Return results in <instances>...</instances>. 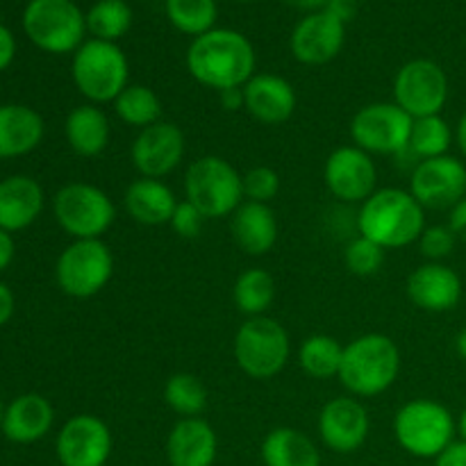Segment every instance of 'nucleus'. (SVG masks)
<instances>
[{
    "label": "nucleus",
    "mask_w": 466,
    "mask_h": 466,
    "mask_svg": "<svg viewBox=\"0 0 466 466\" xmlns=\"http://www.w3.org/2000/svg\"><path fill=\"white\" fill-rule=\"evenodd\" d=\"M187 68L196 82L209 89L244 86L255 76L253 44L241 32L214 27L191 41L187 50Z\"/></svg>",
    "instance_id": "f257e3e1"
},
{
    "label": "nucleus",
    "mask_w": 466,
    "mask_h": 466,
    "mask_svg": "<svg viewBox=\"0 0 466 466\" xmlns=\"http://www.w3.org/2000/svg\"><path fill=\"white\" fill-rule=\"evenodd\" d=\"M360 235L382 248H405L426 230V209L410 191L385 187L362 203L358 214Z\"/></svg>",
    "instance_id": "f03ea898"
},
{
    "label": "nucleus",
    "mask_w": 466,
    "mask_h": 466,
    "mask_svg": "<svg viewBox=\"0 0 466 466\" xmlns=\"http://www.w3.org/2000/svg\"><path fill=\"white\" fill-rule=\"evenodd\" d=\"M400 350L394 339L380 332L355 337L344 346L339 382L358 399L380 396L399 380Z\"/></svg>",
    "instance_id": "7ed1b4c3"
},
{
    "label": "nucleus",
    "mask_w": 466,
    "mask_h": 466,
    "mask_svg": "<svg viewBox=\"0 0 466 466\" xmlns=\"http://www.w3.org/2000/svg\"><path fill=\"white\" fill-rule=\"evenodd\" d=\"M458 435L449 408L431 399L405 403L394 417V437L405 453L419 460H437Z\"/></svg>",
    "instance_id": "20e7f679"
},
{
    "label": "nucleus",
    "mask_w": 466,
    "mask_h": 466,
    "mask_svg": "<svg viewBox=\"0 0 466 466\" xmlns=\"http://www.w3.org/2000/svg\"><path fill=\"white\" fill-rule=\"evenodd\" d=\"M71 76L77 91L91 105H105L114 103L126 89L130 66L126 53L116 44L91 36L73 53Z\"/></svg>",
    "instance_id": "39448f33"
},
{
    "label": "nucleus",
    "mask_w": 466,
    "mask_h": 466,
    "mask_svg": "<svg viewBox=\"0 0 466 466\" xmlns=\"http://www.w3.org/2000/svg\"><path fill=\"white\" fill-rule=\"evenodd\" d=\"M185 194L205 218L232 217L244 203L239 171L217 155H205L187 167Z\"/></svg>",
    "instance_id": "423d86ee"
},
{
    "label": "nucleus",
    "mask_w": 466,
    "mask_h": 466,
    "mask_svg": "<svg viewBox=\"0 0 466 466\" xmlns=\"http://www.w3.org/2000/svg\"><path fill=\"white\" fill-rule=\"evenodd\" d=\"M23 30L44 53H76L86 41V14L73 0H30L23 12Z\"/></svg>",
    "instance_id": "0eeeda50"
},
{
    "label": "nucleus",
    "mask_w": 466,
    "mask_h": 466,
    "mask_svg": "<svg viewBox=\"0 0 466 466\" xmlns=\"http://www.w3.org/2000/svg\"><path fill=\"white\" fill-rule=\"evenodd\" d=\"M232 350L246 376L253 380H268L289 362V332L276 319L253 317L239 326Z\"/></svg>",
    "instance_id": "6e6552de"
},
{
    "label": "nucleus",
    "mask_w": 466,
    "mask_h": 466,
    "mask_svg": "<svg viewBox=\"0 0 466 466\" xmlns=\"http://www.w3.org/2000/svg\"><path fill=\"white\" fill-rule=\"evenodd\" d=\"M55 221L73 239H100L116 221V208L100 187L68 182L53 198Z\"/></svg>",
    "instance_id": "1a4fd4ad"
},
{
    "label": "nucleus",
    "mask_w": 466,
    "mask_h": 466,
    "mask_svg": "<svg viewBox=\"0 0 466 466\" xmlns=\"http://www.w3.org/2000/svg\"><path fill=\"white\" fill-rule=\"evenodd\" d=\"M114 255L103 239H73L55 264L59 289L71 299H91L109 285Z\"/></svg>",
    "instance_id": "9d476101"
},
{
    "label": "nucleus",
    "mask_w": 466,
    "mask_h": 466,
    "mask_svg": "<svg viewBox=\"0 0 466 466\" xmlns=\"http://www.w3.org/2000/svg\"><path fill=\"white\" fill-rule=\"evenodd\" d=\"M412 123L396 103L364 105L350 121V139L369 155H399L408 150Z\"/></svg>",
    "instance_id": "9b49d317"
},
{
    "label": "nucleus",
    "mask_w": 466,
    "mask_h": 466,
    "mask_svg": "<svg viewBox=\"0 0 466 466\" xmlns=\"http://www.w3.org/2000/svg\"><path fill=\"white\" fill-rule=\"evenodd\" d=\"M449 100V77L432 59H412L394 77V103L412 118L441 114Z\"/></svg>",
    "instance_id": "f8f14e48"
},
{
    "label": "nucleus",
    "mask_w": 466,
    "mask_h": 466,
    "mask_svg": "<svg viewBox=\"0 0 466 466\" xmlns=\"http://www.w3.org/2000/svg\"><path fill=\"white\" fill-rule=\"evenodd\" d=\"M410 194L423 209H453L466 198V164L451 155L421 159L410 177Z\"/></svg>",
    "instance_id": "ddd939ff"
},
{
    "label": "nucleus",
    "mask_w": 466,
    "mask_h": 466,
    "mask_svg": "<svg viewBox=\"0 0 466 466\" xmlns=\"http://www.w3.org/2000/svg\"><path fill=\"white\" fill-rule=\"evenodd\" d=\"M112 431L96 414H76L57 432L55 453L62 466H107Z\"/></svg>",
    "instance_id": "4468645a"
},
{
    "label": "nucleus",
    "mask_w": 466,
    "mask_h": 466,
    "mask_svg": "<svg viewBox=\"0 0 466 466\" xmlns=\"http://www.w3.org/2000/svg\"><path fill=\"white\" fill-rule=\"evenodd\" d=\"M185 135L176 123L159 121L135 137L130 157L141 177L162 180L180 167L185 157Z\"/></svg>",
    "instance_id": "2eb2a0df"
},
{
    "label": "nucleus",
    "mask_w": 466,
    "mask_h": 466,
    "mask_svg": "<svg viewBox=\"0 0 466 466\" xmlns=\"http://www.w3.org/2000/svg\"><path fill=\"white\" fill-rule=\"evenodd\" d=\"M326 187L344 203H364L376 191L378 168L369 153L358 146H341L332 150L323 167Z\"/></svg>",
    "instance_id": "dca6fc26"
},
{
    "label": "nucleus",
    "mask_w": 466,
    "mask_h": 466,
    "mask_svg": "<svg viewBox=\"0 0 466 466\" xmlns=\"http://www.w3.org/2000/svg\"><path fill=\"white\" fill-rule=\"evenodd\" d=\"M319 437L335 453H355L367 441L371 421L358 399H332L319 414Z\"/></svg>",
    "instance_id": "f3484780"
},
{
    "label": "nucleus",
    "mask_w": 466,
    "mask_h": 466,
    "mask_svg": "<svg viewBox=\"0 0 466 466\" xmlns=\"http://www.w3.org/2000/svg\"><path fill=\"white\" fill-rule=\"evenodd\" d=\"M346 25L330 12L308 14L291 32V53L300 64L308 66H321L332 62L344 48Z\"/></svg>",
    "instance_id": "a211bd4d"
},
{
    "label": "nucleus",
    "mask_w": 466,
    "mask_h": 466,
    "mask_svg": "<svg viewBox=\"0 0 466 466\" xmlns=\"http://www.w3.org/2000/svg\"><path fill=\"white\" fill-rule=\"evenodd\" d=\"M408 296L423 312H449L462 299V280L446 264L428 262L410 273Z\"/></svg>",
    "instance_id": "6ab92c4d"
},
{
    "label": "nucleus",
    "mask_w": 466,
    "mask_h": 466,
    "mask_svg": "<svg viewBox=\"0 0 466 466\" xmlns=\"http://www.w3.org/2000/svg\"><path fill=\"white\" fill-rule=\"evenodd\" d=\"M246 112L259 123L280 126L296 112V91L285 77L271 73H255L244 85Z\"/></svg>",
    "instance_id": "aec40b11"
},
{
    "label": "nucleus",
    "mask_w": 466,
    "mask_h": 466,
    "mask_svg": "<svg viewBox=\"0 0 466 466\" xmlns=\"http://www.w3.org/2000/svg\"><path fill=\"white\" fill-rule=\"evenodd\" d=\"M218 437L205 419H180L167 437L168 466H214Z\"/></svg>",
    "instance_id": "412c9836"
},
{
    "label": "nucleus",
    "mask_w": 466,
    "mask_h": 466,
    "mask_svg": "<svg viewBox=\"0 0 466 466\" xmlns=\"http://www.w3.org/2000/svg\"><path fill=\"white\" fill-rule=\"evenodd\" d=\"M55 423V408L46 396L21 394L5 408L0 431L14 444H35L44 440Z\"/></svg>",
    "instance_id": "4be33fe9"
},
{
    "label": "nucleus",
    "mask_w": 466,
    "mask_h": 466,
    "mask_svg": "<svg viewBox=\"0 0 466 466\" xmlns=\"http://www.w3.org/2000/svg\"><path fill=\"white\" fill-rule=\"evenodd\" d=\"M46 196L30 176H9L0 180V228L18 232L30 228L44 212Z\"/></svg>",
    "instance_id": "5701e85b"
},
{
    "label": "nucleus",
    "mask_w": 466,
    "mask_h": 466,
    "mask_svg": "<svg viewBox=\"0 0 466 466\" xmlns=\"http://www.w3.org/2000/svg\"><path fill=\"white\" fill-rule=\"evenodd\" d=\"M46 135V123L30 105H0V159L23 157L39 148Z\"/></svg>",
    "instance_id": "b1692460"
},
{
    "label": "nucleus",
    "mask_w": 466,
    "mask_h": 466,
    "mask_svg": "<svg viewBox=\"0 0 466 466\" xmlns=\"http://www.w3.org/2000/svg\"><path fill=\"white\" fill-rule=\"evenodd\" d=\"M232 239L246 255L262 258L276 246L278 221L268 205L244 200L232 214Z\"/></svg>",
    "instance_id": "393cba45"
},
{
    "label": "nucleus",
    "mask_w": 466,
    "mask_h": 466,
    "mask_svg": "<svg viewBox=\"0 0 466 466\" xmlns=\"http://www.w3.org/2000/svg\"><path fill=\"white\" fill-rule=\"evenodd\" d=\"M126 212L141 226H168L177 208V198L171 187L153 177H139L126 189Z\"/></svg>",
    "instance_id": "a878e982"
},
{
    "label": "nucleus",
    "mask_w": 466,
    "mask_h": 466,
    "mask_svg": "<svg viewBox=\"0 0 466 466\" xmlns=\"http://www.w3.org/2000/svg\"><path fill=\"white\" fill-rule=\"evenodd\" d=\"M64 135L68 146L80 157H98L109 146V118L98 105H80L73 109L64 123Z\"/></svg>",
    "instance_id": "bb28decb"
},
{
    "label": "nucleus",
    "mask_w": 466,
    "mask_h": 466,
    "mask_svg": "<svg viewBox=\"0 0 466 466\" xmlns=\"http://www.w3.org/2000/svg\"><path fill=\"white\" fill-rule=\"evenodd\" d=\"M264 466H321V451L296 428H276L259 446Z\"/></svg>",
    "instance_id": "cd10ccee"
},
{
    "label": "nucleus",
    "mask_w": 466,
    "mask_h": 466,
    "mask_svg": "<svg viewBox=\"0 0 466 466\" xmlns=\"http://www.w3.org/2000/svg\"><path fill=\"white\" fill-rule=\"evenodd\" d=\"M276 299V280L264 268H246L232 287V300L246 317H264Z\"/></svg>",
    "instance_id": "c85d7f7f"
},
{
    "label": "nucleus",
    "mask_w": 466,
    "mask_h": 466,
    "mask_svg": "<svg viewBox=\"0 0 466 466\" xmlns=\"http://www.w3.org/2000/svg\"><path fill=\"white\" fill-rule=\"evenodd\" d=\"M114 112L126 126L144 130V127L162 121V100L150 86L127 85L114 98Z\"/></svg>",
    "instance_id": "c756f323"
},
{
    "label": "nucleus",
    "mask_w": 466,
    "mask_h": 466,
    "mask_svg": "<svg viewBox=\"0 0 466 466\" xmlns=\"http://www.w3.org/2000/svg\"><path fill=\"white\" fill-rule=\"evenodd\" d=\"M344 358V346L330 335H312L300 344L299 364L314 380L337 378Z\"/></svg>",
    "instance_id": "7c9ffc66"
},
{
    "label": "nucleus",
    "mask_w": 466,
    "mask_h": 466,
    "mask_svg": "<svg viewBox=\"0 0 466 466\" xmlns=\"http://www.w3.org/2000/svg\"><path fill=\"white\" fill-rule=\"evenodd\" d=\"M451 144H453V130L441 114L414 118L408 150L419 157V162L449 155Z\"/></svg>",
    "instance_id": "2f4dec72"
},
{
    "label": "nucleus",
    "mask_w": 466,
    "mask_h": 466,
    "mask_svg": "<svg viewBox=\"0 0 466 466\" xmlns=\"http://www.w3.org/2000/svg\"><path fill=\"white\" fill-rule=\"evenodd\" d=\"M164 400L180 419L200 417L208 408V387L194 373H173L164 385Z\"/></svg>",
    "instance_id": "473e14b6"
},
{
    "label": "nucleus",
    "mask_w": 466,
    "mask_h": 466,
    "mask_svg": "<svg viewBox=\"0 0 466 466\" xmlns=\"http://www.w3.org/2000/svg\"><path fill=\"white\" fill-rule=\"evenodd\" d=\"M132 25V9L126 0H98L86 12V30L94 39L116 44Z\"/></svg>",
    "instance_id": "72a5a7b5"
},
{
    "label": "nucleus",
    "mask_w": 466,
    "mask_h": 466,
    "mask_svg": "<svg viewBox=\"0 0 466 466\" xmlns=\"http://www.w3.org/2000/svg\"><path fill=\"white\" fill-rule=\"evenodd\" d=\"M164 5L171 25L194 39L217 25V0H164Z\"/></svg>",
    "instance_id": "f704fd0d"
},
{
    "label": "nucleus",
    "mask_w": 466,
    "mask_h": 466,
    "mask_svg": "<svg viewBox=\"0 0 466 466\" xmlns=\"http://www.w3.org/2000/svg\"><path fill=\"white\" fill-rule=\"evenodd\" d=\"M344 262L353 276L369 278L376 276L380 267L385 264V248L378 246L376 241L367 239V237H355L349 241L344 250Z\"/></svg>",
    "instance_id": "c9c22d12"
},
{
    "label": "nucleus",
    "mask_w": 466,
    "mask_h": 466,
    "mask_svg": "<svg viewBox=\"0 0 466 466\" xmlns=\"http://www.w3.org/2000/svg\"><path fill=\"white\" fill-rule=\"evenodd\" d=\"M241 187H244V200L250 203L268 205L280 191V176L271 167H253L241 176Z\"/></svg>",
    "instance_id": "e433bc0d"
},
{
    "label": "nucleus",
    "mask_w": 466,
    "mask_h": 466,
    "mask_svg": "<svg viewBox=\"0 0 466 466\" xmlns=\"http://www.w3.org/2000/svg\"><path fill=\"white\" fill-rule=\"evenodd\" d=\"M458 237L451 230V226H431L419 237V250L428 262H441L453 253Z\"/></svg>",
    "instance_id": "4c0bfd02"
},
{
    "label": "nucleus",
    "mask_w": 466,
    "mask_h": 466,
    "mask_svg": "<svg viewBox=\"0 0 466 466\" xmlns=\"http://www.w3.org/2000/svg\"><path fill=\"white\" fill-rule=\"evenodd\" d=\"M205 221H208V218L200 214L198 208H194L189 200H182V203H177L168 226H171V230L176 232L177 237H182V239H196V237L200 235V230H203Z\"/></svg>",
    "instance_id": "58836bf2"
},
{
    "label": "nucleus",
    "mask_w": 466,
    "mask_h": 466,
    "mask_svg": "<svg viewBox=\"0 0 466 466\" xmlns=\"http://www.w3.org/2000/svg\"><path fill=\"white\" fill-rule=\"evenodd\" d=\"M14 57H16V39H14L12 30L0 23V73L7 71Z\"/></svg>",
    "instance_id": "ea45409f"
},
{
    "label": "nucleus",
    "mask_w": 466,
    "mask_h": 466,
    "mask_svg": "<svg viewBox=\"0 0 466 466\" xmlns=\"http://www.w3.org/2000/svg\"><path fill=\"white\" fill-rule=\"evenodd\" d=\"M435 466H466V444L464 441H453L440 458Z\"/></svg>",
    "instance_id": "a19ab883"
},
{
    "label": "nucleus",
    "mask_w": 466,
    "mask_h": 466,
    "mask_svg": "<svg viewBox=\"0 0 466 466\" xmlns=\"http://www.w3.org/2000/svg\"><path fill=\"white\" fill-rule=\"evenodd\" d=\"M326 12H330L332 16L339 18L346 25L358 14V0H328Z\"/></svg>",
    "instance_id": "79ce46f5"
},
{
    "label": "nucleus",
    "mask_w": 466,
    "mask_h": 466,
    "mask_svg": "<svg viewBox=\"0 0 466 466\" xmlns=\"http://www.w3.org/2000/svg\"><path fill=\"white\" fill-rule=\"evenodd\" d=\"M449 226H451V230L455 232V237H458V239L466 241V198L460 200V203L451 209Z\"/></svg>",
    "instance_id": "37998d69"
},
{
    "label": "nucleus",
    "mask_w": 466,
    "mask_h": 466,
    "mask_svg": "<svg viewBox=\"0 0 466 466\" xmlns=\"http://www.w3.org/2000/svg\"><path fill=\"white\" fill-rule=\"evenodd\" d=\"M14 309H16V299H14L12 289L0 280V328L7 326L9 319L14 317Z\"/></svg>",
    "instance_id": "c03bdc74"
},
{
    "label": "nucleus",
    "mask_w": 466,
    "mask_h": 466,
    "mask_svg": "<svg viewBox=\"0 0 466 466\" xmlns=\"http://www.w3.org/2000/svg\"><path fill=\"white\" fill-rule=\"evenodd\" d=\"M218 98H221L223 109H228V112H237V109H246L244 86H235V89H223V91H218Z\"/></svg>",
    "instance_id": "a18cd8bd"
},
{
    "label": "nucleus",
    "mask_w": 466,
    "mask_h": 466,
    "mask_svg": "<svg viewBox=\"0 0 466 466\" xmlns=\"http://www.w3.org/2000/svg\"><path fill=\"white\" fill-rule=\"evenodd\" d=\"M14 255H16V244H14L12 232L0 228V273L14 262Z\"/></svg>",
    "instance_id": "49530a36"
},
{
    "label": "nucleus",
    "mask_w": 466,
    "mask_h": 466,
    "mask_svg": "<svg viewBox=\"0 0 466 466\" xmlns=\"http://www.w3.org/2000/svg\"><path fill=\"white\" fill-rule=\"evenodd\" d=\"M285 3L291 5V7L300 9V12L314 14V12H321V9H326L328 0H285Z\"/></svg>",
    "instance_id": "de8ad7c7"
},
{
    "label": "nucleus",
    "mask_w": 466,
    "mask_h": 466,
    "mask_svg": "<svg viewBox=\"0 0 466 466\" xmlns=\"http://www.w3.org/2000/svg\"><path fill=\"white\" fill-rule=\"evenodd\" d=\"M455 141H458L460 150L466 157V114H462V118L458 121V127H455Z\"/></svg>",
    "instance_id": "09e8293b"
},
{
    "label": "nucleus",
    "mask_w": 466,
    "mask_h": 466,
    "mask_svg": "<svg viewBox=\"0 0 466 466\" xmlns=\"http://www.w3.org/2000/svg\"><path fill=\"white\" fill-rule=\"evenodd\" d=\"M455 350H458L460 358H462L464 362H466V328H464L462 332H460L458 339H455Z\"/></svg>",
    "instance_id": "8fccbe9b"
},
{
    "label": "nucleus",
    "mask_w": 466,
    "mask_h": 466,
    "mask_svg": "<svg viewBox=\"0 0 466 466\" xmlns=\"http://www.w3.org/2000/svg\"><path fill=\"white\" fill-rule=\"evenodd\" d=\"M458 435H460V441H464L466 444V408L462 410V414H460V419L458 421Z\"/></svg>",
    "instance_id": "3c124183"
},
{
    "label": "nucleus",
    "mask_w": 466,
    "mask_h": 466,
    "mask_svg": "<svg viewBox=\"0 0 466 466\" xmlns=\"http://www.w3.org/2000/svg\"><path fill=\"white\" fill-rule=\"evenodd\" d=\"M5 408H7V405L3 403V396H0V423H3V417H5Z\"/></svg>",
    "instance_id": "603ef678"
}]
</instances>
